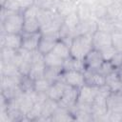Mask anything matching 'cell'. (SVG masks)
<instances>
[{
    "mask_svg": "<svg viewBox=\"0 0 122 122\" xmlns=\"http://www.w3.org/2000/svg\"><path fill=\"white\" fill-rule=\"evenodd\" d=\"M17 1L20 5V8H21L22 11L35 4V0H17Z\"/></svg>",
    "mask_w": 122,
    "mask_h": 122,
    "instance_id": "obj_35",
    "label": "cell"
},
{
    "mask_svg": "<svg viewBox=\"0 0 122 122\" xmlns=\"http://www.w3.org/2000/svg\"><path fill=\"white\" fill-rule=\"evenodd\" d=\"M111 63L112 66L117 70L119 67L122 66V51H117L112 59L111 60Z\"/></svg>",
    "mask_w": 122,
    "mask_h": 122,
    "instance_id": "obj_34",
    "label": "cell"
},
{
    "mask_svg": "<svg viewBox=\"0 0 122 122\" xmlns=\"http://www.w3.org/2000/svg\"><path fill=\"white\" fill-rule=\"evenodd\" d=\"M71 70H76V71H85V66L83 60H79L76 58H73L70 56L69 58L65 59L64 65H63V71H71Z\"/></svg>",
    "mask_w": 122,
    "mask_h": 122,
    "instance_id": "obj_23",
    "label": "cell"
},
{
    "mask_svg": "<svg viewBox=\"0 0 122 122\" xmlns=\"http://www.w3.org/2000/svg\"><path fill=\"white\" fill-rule=\"evenodd\" d=\"M7 2V0H0V5H1V8L5 5V3Z\"/></svg>",
    "mask_w": 122,
    "mask_h": 122,
    "instance_id": "obj_39",
    "label": "cell"
},
{
    "mask_svg": "<svg viewBox=\"0 0 122 122\" xmlns=\"http://www.w3.org/2000/svg\"><path fill=\"white\" fill-rule=\"evenodd\" d=\"M85 70L90 71H98L102 63L104 62V59L102 57V54L100 51L92 49L83 59Z\"/></svg>",
    "mask_w": 122,
    "mask_h": 122,
    "instance_id": "obj_5",
    "label": "cell"
},
{
    "mask_svg": "<svg viewBox=\"0 0 122 122\" xmlns=\"http://www.w3.org/2000/svg\"><path fill=\"white\" fill-rule=\"evenodd\" d=\"M65 59L61 58L57 54L52 51L44 55V62L46 67H55V68H63Z\"/></svg>",
    "mask_w": 122,
    "mask_h": 122,
    "instance_id": "obj_22",
    "label": "cell"
},
{
    "mask_svg": "<svg viewBox=\"0 0 122 122\" xmlns=\"http://www.w3.org/2000/svg\"><path fill=\"white\" fill-rule=\"evenodd\" d=\"M59 107V103L57 101H54L51 98H47L46 101L43 104V109H42V113L38 121L44 120V121H51V118L53 114V112L56 111V109Z\"/></svg>",
    "mask_w": 122,
    "mask_h": 122,
    "instance_id": "obj_13",
    "label": "cell"
},
{
    "mask_svg": "<svg viewBox=\"0 0 122 122\" xmlns=\"http://www.w3.org/2000/svg\"><path fill=\"white\" fill-rule=\"evenodd\" d=\"M66 87H67V84L62 79L56 80L55 82H53L51 85L49 91L47 92L48 97L54 100V101L59 102L63 96V93L66 90Z\"/></svg>",
    "mask_w": 122,
    "mask_h": 122,
    "instance_id": "obj_11",
    "label": "cell"
},
{
    "mask_svg": "<svg viewBox=\"0 0 122 122\" xmlns=\"http://www.w3.org/2000/svg\"><path fill=\"white\" fill-rule=\"evenodd\" d=\"M96 30H101L105 32H112L114 30V22L111 18L104 17L99 20H96Z\"/></svg>",
    "mask_w": 122,
    "mask_h": 122,
    "instance_id": "obj_24",
    "label": "cell"
},
{
    "mask_svg": "<svg viewBox=\"0 0 122 122\" xmlns=\"http://www.w3.org/2000/svg\"><path fill=\"white\" fill-rule=\"evenodd\" d=\"M112 46V34L111 32H105L101 30H95L92 34V47L95 50L101 51L102 49Z\"/></svg>",
    "mask_w": 122,
    "mask_h": 122,
    "instance_id": "obj_9",
    "label": "cell"
},
{
    "mask_svg": "<svg viewBox=\"0 0 122 122\" xmlns=\"http://www.w3.org/2000/svg\"><path fill=\"white\" fill-rule=\"evenodd\" d=\"M116 51H117V50L112 45L109 46V47H106V48H104L100 51L104 61H111L112 59V57L114 56V54L116 53Z\"/></svg>",
    "mask_w": 122,
    "mask_h": 122,
    "instance_id": "obj_31",
    "label": "cell"
},
{
    "mask_svg": "<svg viewBox=\"0 0 122 122\" xmlns=\"http://www.w3.org/2000/svg\"><path fill=\"white\" fill-rule=\"evenodd\" d=\"M40 11V8L34 4L32 6H30V8L26 9L25 10L22 11V14L24 16V18H32V17H37L38 18V14Z\"/></svg>",
    "mask_w": 122,
    "mask_h": 122,
    "instance_id": "obj_30",
    "label": "cell"
},
{
    "mask_svg": "<svg viewBox=\"0 0 122 122\" xmlns=\"http://www.w3.org/2000/svg\"><path fill=\"white\" fill-rule=\"evenodd\" d=\"M97 2L100 3V4H102V5L105 6V7H109V6H111L112 3H114L115 0H97Z\"/></svg>",
    "mask_w": 122,
    "mask_h": 122,
    "instance_id": "obj_36",
    "label": "cell"
},
{
    "mask_svg": "<svg viewBox=\"0 0 122 122\" xmlns=\"http://www.w3.org/2000/svg\"><path fill=\"white\" fill-rule=\"evenodd\" d=\"M60 3H71V2H73L74 0H58Z\"/></svg>",
    "mask_w": 122,
    "mask_h": 122,
    "instance_id": "obj_38",
    "label": "cell"
},
{
    "mask_svg": "<svg viewBox=\"0 0 122 122\" xmlns=\"http://www.w3.org/2000/svg\"><path fill=\"white\" fill-rule=\"evenodd\" d=\"M116 71H117V73H118V75H119V77H120V79H121V81H122V66L119 67Z\"/></svg>",
    "mask_w": 122,
    "mask_h": 122,
    "instance_id": "obj_37",
    "label": "cell"
},
{
    "mask_svg": "<svg viewBox=\"0 0 122 122\" xmlns=\"http://www.w3.org/2000/svg\"><path fill=\"white\" fill-rule=\"evenodd\" d=\"M40 29H41V23H40V21L37 17L24 18L23 32H25V33L40 32Z\"/></svg>",
    "mask_w": 122,
    "mask_h": 122,
    "instance_id": "obj_17",
    "label": "cell"
},
{
    "mask_svg": "<svg viewBox=\"0 0 122 122\" xmlns=\"http://www.w3.org/2000/svg\"><path fill=\"white\" fill-rule=\"evenodd\" d=\"M15 75H22L16 65L12 63L1 62V76H15Z\"/></svg>",
    "mask_w": 122,
    "mask_h": 122,
    "instance_id": "obj_26",
    "label": "cell"
},
{
    "mask_svg": "<svg viewBox=\"0 0 122 122\" xmlns=\"http://www.w3.org/2000/svg\"><path fill=\"white\" fill-rule=\"evenodd\" d=\"M2 9H5L7 10H10V11H12V12H15V13L22 12L20 5H19L17 0H7V2L2 7Z\"/></svg>",
    "mask_w": 122,
    "mask_h": 122,
    "instance_id": "obj_32",
    "label": "cell"
},
{
    "mask_svg": "<svg viewBox=\"0 0 122 122\" xmlns=\"http://www.w3.org/2000/svg\"><path fill=\"white\" fill-rule=\"evenodd\" d=\"M61 79L71 87H73L75 89L82 88L85 84V75L84 71H76V70H71V71H63Z\"/></svg>",
    "mask_w": 122,
    "mask_h": 122,
    "instance_id": "obj_3",
    "label": "cell"
},
{
    "mask_svg": "<svg viewBox=\"0 0 122 122\" xmlns=\"http://www.w3.org/2000/svg\"><path fill=\"white\" fill-rule=\"evenodd\" d=\"M84 75H85L86 84L88 85H92L94 87H101L105 85V76L102 73H100L98 71L85 70Z\"/></svg>",
    "mask_w": 122,
    "mask_h": 122,
    "instance_id": "obj_12",
    "label": "cell"
},
{
    "mask_svg": "<svg viewBox=\"0 0 122 122\" xmlns=\"http://www.w3.org/2000/svg\"><path fill=\"white\" fill-rule=\"evenodd\" d=\"M107 16L113 21H122V4L115 1L107 7Z\"/></svg>",
    "mask_w": 122,
    "mask_h": 122,
    "instance_id": "obj_18",
    "label": "cell"
},
{
    "mask_svg": "<svg viewBox=\"0 0 122 122\" xmlns=\"http://www.w3.org/2000/svg\"><path fill=\"white\" fill-rule=\"evenodd\" d=\"M1 48L19 51L22 49V34L1 32Z\"/></svg>",
    "mask_w": 122,
    "mask_h": 122,
    "instance_id": "obj_7",
    "label": "cell"
},
{
    "mask_svg": "<svg viewBox=\"0 0 122 122\" xmlns=\"http://www.w3.org/2000/svg\"><path fill=\"white\" fill-rule=\"evenodd\" d=\"M105 85H107L110 88L112 92H120V90L122 88V81H121L116 70L105 76Z\"/></svg>",
    "mask_w": 122,
    "mask_h": 122,
    "instance_id": "obj_15",
    "label": "cell"
},
{
    "mask_svg": "<svg viewBox=\"0 0 122 122\" xmlns=\"http://www.w3.org/2000/svg\"><path fill=\"white\" fill-rule=\"evenodd\" d=\"M77 0H74L73 2L71 3H60L57 5L56 8V12L63 18H65L67 15H69L70 13H71L72 11L76 10V7H77Z\"/></svg>",
    "mask_w": 122,
    "mask_h": 122,
    "instance_id": "obj_21",
    "label": "cell"
},
{
    "mask_svg": "<svg viewBox=\"0 0 122 122\" xmlns=\"http://www.w3.org/2000/svg\"><path fill=\"white\" fill-rule=\"evenodd\" d=\"M91 7H92V18L94 19L95 21L107 17V7L103 6L97 1L94 4H92Z\"/></svg>",
    "mask_w": 122,
    "mask_h": 122,
    "instance_id": "obj_25",
    "label": "cell"
},
{
    "mask_svg": "<svg viewBox=\"0 0 122 122\" xmlns=\"http://www.w3.org/2000/svg\"><path fill=\"white\" fill-rule=\"evenodd\" d=\"M112 34V45L117 50L122 51V30H114Z\"/></svg>",
    "mask_w": 122,
    "mask_h": 122,
    "instance_id": "obj_29",
    "label": "cell"
},
{
    "mask_svg": "<svg viewBox=\"0 0 122 122\" xmlns=\"http://www.w3.org/2000/svg\"><path fill=\"white\" fill-rule=\"evenodd\" d=\"M80 19L78 17V14L76 12V10L72 11L71 13H70L69 15H67L65 18H64V23L63 25L71 32L72 34V37L75 36V30L77 29V27L79 26L80 24Z\"/></svg>",
    "mask_w": 122,
    "mask_h": 122,
    "instance_id": "obj_16",
    "label": "cell"
},
{
    "mask_svg": "<svg viewBox=\"0 0 122 122\" xmlns=\"http://www.w3.org/2000/svg\"><path fill=\"white\" fill-rule=\"evenodd\" d=\"M78 89H75L73 87L68 86L66 87V90L63 93V96L61 98V100L58 102L60 106L69 109L70 111H71L73 109V107L77 104V100H78Z\"/></svg>",
    "mask_w": 122,
    "mask_h": 122,
    "instance_id": "obj_6",
    "label": "cell"
},
{
    "mask_svg": "<svg viewBox=\"0 0 122 122\" xmlns=\"http://www.w3.org/2000/svg\"><path fill=\"white\" fill-rule=\"evenodd\" d=\"M76 12H77L78 17L81 22L92 19V7H91V5H89L87 3L78 1L77 7H76Z\"/></svg>",
    "mask_w": 122,
    "mask_h": 122,
    "instance_id": "obj_19",
    "label": "cell"
},
{
    "mask_svg": "<svg viewBox=\"0 0 122 122\" xmlns=\"http://www.w3.org/2000/svg\"><path fill=\"white\" fill-rule=\"evenodd\" d=\"M92 49V34L86 33L76 35L72 38L70 45L71 56L79 60H83Z\"/></svg>",
    "mask_w": 122,
    "mask_h": 122,
    "instance_id": "obj_1",
    "label": "cell"
},
{
    "mask_svg": "<svg viewBox=\"0 0 122 122\" xmlns=\"http://www.w3.org/2000/svg\"><path fill=\"white\" fill-rule=\"evenodd\" d=\"M108 112H122V93L120 92H112L107 98Z\"/></svg>",
    "mask_w": 122,
    "mask_h": 122,
    "instance_id": "obj_14",
    "label": "cell"
},
{
    "mask_svg": "<svg viewBox=\"0 0 122 122\" xmlns=\"http://www.w3.org/2000/svg\"><path fill=\"white\" fill-rule=\"evenodd\" d=\"M98 89H99V87H94V86H92V85L85 84L78 91L77 103L92 105V102L94 101L95 97L98 94Z\"/></svg>",
    "mask_w": 122,
    "mask_h": 122,
    "instance_id": "obj_4",
    "label": "cell"
},
{
    "mask_svg": "<svg viewBox=\"0 0 122 122\" xmlns=\"http://www.w3.org/2000/svg\"><path fill=\"white\" fill-rule=\"evenodd\" d=\"M41 36H42L41 32H35V33L23 32L22 33V49L29 51H37Z\"/></svg>",
    "mask_w": 122,
    "mask_h": 122,
    "instance_id": "obj_10",
    "label": "cell"
},
{
    "mask_svg": "<svg viewBox=\"0 0 122 122\" xmlns=\"http://www.w3.org/2000/svg\"><path fill=\"white\" fill-rule=\"evenodd\" d=\"M120 92H121V93H122V88H121V90H120Z\"/></svg>",
    "mask_w": 122,
    "mask_h": 122,
    "instance_id": "obj_40",
    "label": "cell"
},
{
    "mask_svg": "<svg viewBox=\"0 0 122 122\" xmlns=\"http://www.w3.org/2000/svg\"><path fill=\"white\" fill-rule=\"evenodd\" d=\"M51 51L53 53L57 54L58 56H60L61 58H63V59H67L71 56L70 45L67 44L65 41H63L61 39H59L56 42V44H55V46H54V48Z\"/></svg>",
    "mask_w": 122,
    "mask_h": 122,
    "instance_id": "obj_20",
    "label": "cell"
},
{
    "mask_svg": "<svg viewBox=\"0 0 122 122\" xmlns=\"http://www.w3.org/2000/svg\"><path fill=\"white\" fill-rule=\"evenodd\" d=\"M63 72V68H55V67H46L44 77L50 80L51 83L55 82L58 79H61V75Z\"/></svg>",
    "mask_w": 122,
    "mask_h": 122,
    "instance_id": "obj_27",
    "label": "cell"
},
{
    "mask_svg": "<svg viewBox=\"0 0 122 122\" xmlns=\"http://www.w3.org/2000/svg\"><path fill=\"white\" fill-rule=\"evenodd\" d=\"M59 39V34H42L37 51L43 55L51 52Z\"/></svg>",
    "mask_w": 122,
    "mask_h": 122,
    "instance_id": "obj_8",
    "label": "cell"
},
{
    "mask_svg": "<svg viewBox=\"0 0 122 122\" xmlns=\"http://www.w3.org/2000/svg\"><path fill=\"white\" fill-rule=\"evenodd\" d=\"M23 26H24V16L22 12L13 13L7 16L1 22V32L22 34Z\"/></svg>",
    "mask_w": 122,
    "mask_h": 122,
    "instance_id": "obj_2",
    "label": "cell"
},
{
    "mask_svg": "<svg viewBox=\"0 0 122 122\" xmlns=\"http://www.w3.org/2000/svg\"><path fill=\"white\" fill-rule=\"evenodd\" d=\"M51 84L52 83L50 80H48L46 77H41L36 80H33V90L36 92L47 93V92L49 91Z\"/></svg>",
    "mask_w": 122,
    "mask_h": 122,
    "instance_id": "obj_28",
    "label": "cell"
},
{
    "mask_svg": "<svg viewBox=\"0 0 122 122\" xmlns=\"http://www.w3.org/2000/svg\"><path fill=\"white\" fill-rule=\"evenodd\" d=\"M115 70L116 69L112 66V64L111 63V61H104L102 63V65L100 66V68L98 69V71L100 73H102L104 76H106V75H108L109 73L112 72Z\"/></svg>",
    "mask_w": 122,
    "mask_h": 122,
    "instance_id": "obj_33",
    "label": "cell"
}]
</instances>
